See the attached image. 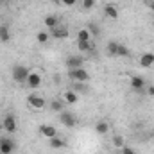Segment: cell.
Wrapping results in <instances>:
<instances>
[{"instance_id": "cell-2", "label": "cell", "mask_w": 154, "mask_h": 154, "mask_svg": "<svg viewBox=\"0 0 154 154\" xmlns=\"http://www.w3.org/2000/svg\"><path fill=\"white\" fill-rule=\"evenodd\" d=\"M68 77L74 81V82H90V72L84 68V66H81V68H74V70H68Z\"/></svg>"}, {"instance_id": "cell-19", "label": "cell", "mask_w": 154, "mask_h": 154, "mask_svg": "<svg viewBox=\"0 0 154 154\" xmlns=\"http://www.w3.org/2000/svg\"><path fill=\"white\" fill-rule=\"evenodd\" d=\"M9 39H11L9 27H7V25H0V43H7Z\"/></svg>"}, {"instance_id": "cell-28", "label": "cell", "mask_w": 154, "mask_h": 154, "mask_svg": "<svg viewBox=\"0 0 154 154\" xmlns=\"http://www.w3.org/2000/svg\"><path fill=\"white\" fill-rule=\"evenodd\" d=\"M86 82H75L74 84V88H75V91H82V93H86V86H84Z\"/></svg>"}, {"instance_id": "cell-18", "label": "cell", "mask_w": 154, "mask_h": 154, "mask_svg": "<svg viewBox=\"0 0 154 154\" xmlns=\"http://www.w3.org/2000/svg\"><path fill=\"white\" fill-rule=\"evenodd\" d=\"M115 56H118V57H129V56H131V50H129L125 45L118 43V45H116V54Z\"/></svg>"}, {"instance_id": "cell-12", "label": "cell", "mask_w": 154, "mask_h": 154, "mask_svg": "<svg viewBox=\"0 0 154 154\" xmlns=\"http://www.w3.org/2000/svg\"><path fill=\"white\" fill-rule=\"evenodd\" d=\"M82 65H84V59L79 57V56H68V57H66V66H68V70L81 68Z\"/></svg>"}, {"instance_id": "cell-7", "label": "cell", "mask_w": 154, "mask_h": 154, "mask_svg": "<svg viewBox=\"0 0 154 154\" xmlns=\"http://www.w3.org/2000/svg\"><path fill=\"white\" fill-rule=\"evenodd\" d=\"M27 102H29V106L34 108V109H43V108L47 106V100H45L43 97L36 95V93H31V95L27 97Z\"/></svg>"}, {"instance_id": "cell-20", "label": "cell", "mask_w": 154, "mask_h": 154, "mask_svg": "<svg viewBox=\"0 0 154 154\" xmlns=\"http://www.w3.org/2000/svg\"><path fill=\"white\" fill-rule=\"evenodd\" d=\"M48 39H50V32H47V31H38L36 32V41L38 43L45 45V43H48Z\"/></svg>"}, {"instance_id": "cell-17", "label": "cell", "mask_w": 154, "mask_h": 154, "mask_svg": "<svg viewBox=\"0 0 154 154\" xmlns=\"http://www.w3.org/2000/svg\"><path fill=\"white\" fill-rule=\"evenodd\" d=\"M43 23H45V27H48V31H50V29H54V27L59 25V18H57L56 14H48V16H45Z\"/></svg>"}, {"instance_id": "cell-10", "label": "cell", "mask_w": 154, "mask_h": 154, "mask_svg": "<svg viewBox=\"0 0 154 154\" xmlns=\"http://www.w3.org/2000/svg\"><path fill=\"white\" fill-rule=\"evenodd\" d=\"M25 84L31 90H38L39 86H41V75H39L38 72H31L29 77H27V81H25Z\"/></svg>"}, {"instance_id": "cell-6", "label": "cell", "mask_w": 154, "mask_h": 154, "mask_svg": "<svg viewBox=\"0 0 154 154\" xmlns=\"http://www.w3.org/2000/svg\"><path fill=\"white\" fill-rule=\"evenodd\" d=\"M48 32H50V38H54V39H66L68 38V27L66 25H61V23L57 27L50 29Z\"/></svg>"}, {"instance_id": "cell-25", "label": "cell", "mask_w": 154, "mask_h": 154, "mask_svg": "<svg viewBox=\"0 0 154 154\" xmlns=\"http://www.w3.org/2000/svg\"><path fill=\"white\" fill-rule=\"evenodd\" d=\"M50 109H52V111H57V113H61V111L65 109V104H63L61 100H52V102H50Z\"/></svg>"}, {"instance_id": "cell-21", "label": "cell", "mask_w": 154, "mask_h": 154, "mask_svg": "<svg viewBox=\"0 0 154 154\" xmlns=\"http://www.w3.org/2000/svg\"><path fill=\"white\" fill-rule=\"evenodd\" d=\"M77 48L81 52H90L93 48V43H91V39L90 41H77Z\"/></svg>"}, {"instance_id": "cell-9", "label": "cell", "mask_w": 154, "mask_h": 154, "mask_svg": "<svg viewBox=\"0 0 154 154\" xmlns=\"http://www.w3.org/2000/svg\"><path fill=\"white\" fill-rule=\"evenodd\" d=\"M104 14L109 18V20H113V22H116L118 18H120V11H118V7H116L115 4H106L104 5Z\"/></svg>"}, {"instance_id": "cell-14", "label": "cell", "mask_w": 154, "mask_h": 154, "mask_svg": "<svg viewBox=\"0 0 154 154\" xmlns=\"http://www.w3.org/2000/svg\"><path fill=\"white\" fill-rule=\"evenodd\" d=\"M48 145H50L52 149H66V147H68L66 140H63V138H59V136L50 138V140H48Z\"/></svg>"}, {"instance_id": "cell-1", "label": "cell", "mask_w": 154, "mask_h": 154, "mask_svg": "<svg viewBox=\"0 0 154 154\" xmlns=\"http://www.w3.org/2000/svg\"><path fill=\"white\" fill-rule=\"evenodd\" d=\"M29 74H31V70H29L25 65H14L13 70H11V77H13V81L18 82V84H23V82L27 81Z\"/></svg>"}, {"instance_id": "cell-4", "label": "cell", "mask_w": 154, "mask_h": 154, "mask_svg": "<svg viewBox=\"0 0 154 154\" xmlns=\"http://www.w3.org/2000/svg\"><path fill=\"white\" fill-rule=\"evenodd\" d=\"M2 129H4L5 133H16L18 125H16V118H14L13 113H7V115L4 116V120H2Z\"/></svg>"}, {"instance_id": "cell-33", "label": "cell", "mask_w": 154, "mask_h": 154, "mask_svg": "<svg viewBox=\"0 0 154 154\" xmlns=\"http://www.w3.org/2000/svg\"><path fill=\"white\" fill-rule=\"evenodd\" d=\"M0 127H2V124H0Z\"/></svg>"}, {"instance_id": "cell-15", "label": "cell", "mask_w": 154, "mask_h": 154, "mask_svg": "<svg viewBox=\"0 0 154 154\" xmlns=\"http://www.w3.org/2000/svg\"><path fill=\"white\" fill-rule=\"evenodd\" d=\"M95 131H97V134L104 136V134L109 133V124H108L106 120H99V122L95 124Z\"/></svg>"}, {"instance_id": "cell-13", "label": "cell", "mask_w": 154, "mask_h": 154, "mask_svg": "<svg viewBox=\"0 0 154 154\" xmlns=\"http://www.w3.org/2000/svg\"><path fill=\"white\" fill-rule=\"evenodd\" d=\"M140 65H142L143 68H151V66H154V54L152 52L142 54V56H140Z\"/></svg>"}, {"instance_id": "cell-32", "label": "cell", "mask_w": 154, "mask_h": 154, "mask_svg": "<svg viewBox=\"0 0 154 154\" xmlns=\"http://www.w3.org/2000/svg\"><path fill=\"white\" fill-rule=\"evenodd\" d=\"M147 93H149L151 97H154V86H149V88H147Z\"/></svg>"}, {"instance_id": "cell-16", "label": "cell", "mask_w": 154, "mask_h": 154, "mask_svg": "<svg viewBox=\"0 0 154 154\" xmlns=\"http://www.w3.org/2000/svg\"><path fill=\"white\" fill-rule=\"evenodd\" d=\"M63 99H65L66 104H77L79 95H77V91H74V90H66V91L63 93Z\"/></svg>"}, {"instance_id": "cell-31", "label": "cell", "mask_w": 154, "mask_h": 154, "mask_svg": "<svg viewBox=\"0 0 154 154\" xmlns=\"http://www.w3.org/2000/svg\"><path fill=\"white\" fill-rule=\"evenodd\" d=\"M145 4H147V5H149V7L154 11V0H145Z\"/></svg>"}, {"instance_id": "cell-5", "label": "cell", "mask_w": 154, "mask_h": 154, "mask_svg": "<svg viewBox=\"0 0 154 154\" xmlns=\"http://www.w3.org/2000/svg\"><path fill=\"white\" fill-rule=\"evenodd\" d=\"M16 149V143L13 138L5 136V138H0V154H13Z\"/></svg>"}, {"instance_id": "cell-27", "label": "cell", "mask_w": 154, "mask_h": 154, "mask_svg": "<svg viewBox=\"0 0 154 154\" xmlns=\"http://www.w3.org/2000/svg\"><path fill=\"white\" fill-rule=\"evenodd\" d=\"M95 2H97V0H82V7H84L86 11H90V9H93Z\"/></svg>"}, {"instance_id": "cell-11", "label": "cell", "mask_w": 154, "mask_h": 154, "mask_svg": "<svg viewBox=\"0 0 154 154\" xmlns=\"http://www.w3.org/2000/svg\"><path fill=\"white\" fill-rule=\"evenodd\" d=\"M39 134L45 136L47 140H50V138H56V136H57V129H56L54 125L45 124V125H39Z\"/></svg>"}, {"instance_id": "cell-23", "label": "cell", "mask_w": 154, "mask_h": 154, "mask_svg": "<svg viewBox=\"0 0 154 154\" xmlns=\"http://www.w3.org/2000/svg\"><path fill=\"white\" fill-rule=\"evenodd\" d=\"M113 145H115L116 149H122L124 145H125V140H124V136L122 134H113Z\"/></svg>"}, {"instance_id": "cell-3", "label": "cell", "mask_w": 154, "mask_h": 154, "mask_svg": "<svg viewBox=\"0 0 154 154\" xmlns=\"http://www.w3.org/2000/svg\"><path fill=\"white\" fill-rule=\"evenodd\" d=\"M59 122L65 125V127H68V129H74L77 125V116L72 113V111H68V109H63L61 113H59Z\"/></svg>"}, {"instance_id": "cell-29", "label": "cell", "mask_w": 154, "mask_h": 154, "mask_svg": "<svg viewBox=\"0 0 154 154\" xmlns=\"http://www.w3.org/2000/svg\"><path fill=\"white\" fill-rule=\"evenodd\" d=\"M122 154H136V152H134V149H131L129 145H124V147H122Z\"/></svg>"}, {"instance_id": "cell-22", "label": "cell", "mask_w": 154, "mask_h": 154, "mask_svg": "<svg viewBox=\"0 0 154 154\" xmlns=\"http://www.w3.org/2000/svg\"><path fill=\"white\" fill-rule=\"evenodd\" d=\"M86 29H88V32H90L91 36H100V27H99L95 22H90Z\"/></svg>"}, {"instance_id": "cell-26", "label": "cell", "mask_w": 154, "mask_h": 154, "mask_svg": "<svg viewBox=\"0 0 154 154\" xmlns=\"http://www.w3.org/2000/svg\"><path fill=\"white\" fill-rule=\"evenodd\" d=\"M116 45H118V41H109V43L106 45V48H108V54H109V56H115V54H116Z\"/></svg>"}, {"instance_id": "cell-30", "label": "cell", "mask_w": 154, "mask_h": 154, "mask_svg": "<svg viewBox=\"0 0 154 154\" xmlns=\"http://www.w3.org/2000/svg\"><path fill=\"white\" fill-rule=\"evenodd\" d=\"M75 2H77V0H61V4H63V5H66V7H72Z\"/></svg>"}, {"instance_id": "cell-24", "label": "cell", "mask_w": 154, "mask_h": 154, "mask_svg": "<svg viewBox=\"0 0 154 154\" xmlns=\"http://www.w3.org/2000/svg\"><path fill=\"white\" fill-rule=\"evenodd\" d=\"M91 39V34L88 32V29H81L77 32V41H90Z\"/></svg>"}, {"instance_id": "cell-8", "label": "cell", "mask_w": 154, "mask_h": 154, "mask_svg": "<svg viewBox=\"0 0 154 154\" xmlns=\"http://www.w3.org/2000/svg\"><path fill=\"white\" fill-rule=\"evenodd\" d=\"M129 84H131V88L134 90V91H138V93H142L143 90H145V86H147V82H145V79L142 75H133L129 79Z\"/></svg>"}]
</instances>
